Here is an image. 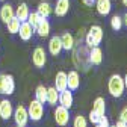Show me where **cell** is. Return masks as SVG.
I'll use <instances>...</instances> for the list:
<instances>
[{
	"instance_id": "52a82bcc",
	"label": "cell",
	"mask_w": 127,
	"mask_h": 127,
	"mask_svg": "<svg viewBox=\"0 0 127 127\" xmlns=\"http://www.w3.org/2000/svg\"><path fill=\"white\" fill-rule=\"evenodd\" d=\"M12 118L15 121L17 126H26L29 123V114H27V109L23 106V104H18L17 107L14 109V114H12Z\"/></svg>"
},
{
	"instance_id": "f546056e",
	"label": "cell",
	"mask_w": 127,
	"mask_h": 127,
	"mask_svg": "<svg viewBox=\"0 0 127 127\" xmlns=\"http://www.w3.org/2000/svg\"><path fill=\"white\" fill-rule=\"evenodd\" d=\"M88 117H89V121H91L92 124H97V123L100 121V118H98L97 115H95V114L92 112V110H91V112H89V115H88Z\"/></svg>"
},
{
	"instance_id": "7402d4cb",
	"label": "cell",
	"mask_w": 127,
	"mask_h": 127,
	"mask_svg": "<svg viewBox=\"0 0 127 127\" xmlns=\"http://www.w3.org/2000/svg\"><path fill=\"white\" fill-rule=\"evenodd\" d=\"M29 14H30V11H29L27 3H20V5L17 6V9H15V17H17L21 23H23V21H27Z\"/></svg>"
},
{
	"instance_id": "8d00e7d4",
	"label": "cell",
	"mask_w": 127,
	"mask_h": 127,
	"mask_svg": "<svg viewBox=\"0 0 127 127\" xmlns=\"http://www.w3.org/2000/svg\"><path fill=\"white\" fill-rule=\"evenodd\" d=\"M94 126H95V127H103V126H100V124H94Z\"/></svg>"
},
{
	"instance_id": "6da1fadb",
	"label": "cell",
	"mask_w": 127,
	"mask_h": 127,
	"mask_svg": "<svg viewBox=\"0 0 127 127\" xmlns=\"http://www.w3.org/2000/svg\"><path fill=\"white\" fill-rule=\"evenodd\" d=\"M73 62L77 68H82L83 71H88L91 67L89 62V47H86L85 44L79 42V45L74 44L73 47Z\"/></svg>"
},
{
	"instance_id": "d590c367",
	"label": "cell",
	"mask_w": 127,
	"mask_h": 127,
	"mask_svg": "<svg viewBox=\"0 0 127 127\" xmlns=\"http://www.w3.org/2000/svg\"><path fill=\"white\" fill-rule=\"evenodd\" d=\"M121 3H123V5H124L126 8H127V0H121Z\"/></svg>"
},
{
	"instance_id": "277c9868",
	"label": "cell",
	"mask_w": 127,
	"mask_h": 127,
	"mask_svg": "<svg viewBox=\"0 0 127 127\" xmlns=\"http://www.w3.org/2000/svg\"><path fill=\"white\" fill-rule=\"evenodd\" d=\"M15 91V80L14 77L8 73L0 74V94L3 95H11Z\"/></svg>"
},
{
	"instance_id": "2e32d148",
	"label": "cell",
	"mask_w": 127,
	"mask_h": 127,
	"mask_svg": "<svg viewBox=\"0 0 127 127\" xmlns=\"http://www.w3.org/2000/svg\"><path fill=\"white\" fill-rule=\"evenodd\" d=\"M89 62H91V65H100L103 62V50L98 45L89 49Z\"/></svg>"
},
{
	"instance_id": "ab89813d",
	"label": "cell",
	"mask_w": 127,
	"mask_h": 127,
	"mask_svg": "<svg viewBox=\"0 0 127 127\" xmlns=\"http://www.w3.org/2000/svg\"><path fill=\"white\" fill-rule=\"evenodd\" d=\"M0 2H5V0H0Z\"/></svg>"
},
{
	"instance_id": "4dcf8cb0",
	"label": "cell",
	"mask_w": 127,
	"mask_h": 127,
	"mask_svg": "<svg viewBox=\"0 0 127 127\" xmlns=\"http://www.w3.org/2000/svg\"><path fill=\"white\" fill-rule=\"evenodd\" d=\"M120 120H121V121H124V123H127V106H126V107H123V110L120 112Z\"/></svg>"
},
{
	"instance_id": "ba28073f",
	"label": "cell",
	"mask_w": 127,
	"mask_h": 127,
	"mask_svg": "<svg viewBox=\"0 0 127 127\" xmlns=\"http://www.w3.org/2000/svg\"><path fill=\"white\" fill-rule=\"evenodd\" d=\"M32 64L36 68H44V65L47 64V53L42 47H36V49L32 52Z\"/></svg>"
},
{
	"instance_id": "e0dca14e",
	"label": "cell",
	"mask_w": 127,
	"mask_h": 127,
	"mask_svg": "<svg viewBox=\"0 0 127 127\" xmlns=\"http://www.w3.org/2000/svg\"><path fill=\"white\" fill-rule=\"evenodd\" d=\"M70 11V0H58L56 2V6L53 9L56 17H65Z\"/></svg>"
},
{
	"instance_id": "3957f363",
	"label": "cell",
	"mask_w": 127,
	"mask_h": 127,
	"mask_svg": "<svg viewBox=\"0 0 127 127\" xmlns=\"http://www.w3.org/2000/svg\"><path fill=\"white\" fill-rule=\"evenodd\" d=\"M107 91L109 94L115 98H120L123 97V94L126 91V86H124V79L120 76V74H112L109 77V82H107Z\"/></svg>"
},
{
	"instance_id": "f35d334b",
	"label": "cell",
	"mask_w": 127,
	"mask_h": 127,
	"mask_svg": "<svg viewBox=\"0 0 127 127\" xmlns=\"http://www.w3.org/2000/svg\"><path fill=\"white\" fill-rule=\"evenodd\" d=\"M109 127H115V126H109Z\"/></svg>"
},
{
	"instance_id": "44dd1931",
	"label": "cell",
	"mask_w": 127,
	"mask_h": 127,
	"mask_svg": "<svg viewBox=\"0 0 127 127\" xmlns=\"http://www.w3.org/2000/svg\"><path fill=\"white\" fill-rule=\"evenodd\" d=\"M61 41H62V50H73V47L76 44V39L74 36L70 33V32H65L62 36H61Z\"/></svg>"
},
{
	"instance_id": "9c48e42d",
	"label": "cell",
	"mask_w": 127,
	"mask_h": 127,
	"mask_svg": "<svg viewBox=\"0 0 127 127\" xmlns=\"http://www.w3.org/2000/svg\"><path fill=\"white\" fill-rule=\"evenodd\" d=\"M12 114H14L12 103L8 98L0 100V118H2L3 121H8L9 118H12Z\"/></svg>"
},
{
	"instance_id": "8992f818",
	"label": "cell",
	"mask_w": 127,
	"mask_h": 127,
	"mask_svg": "<svg viewBox=\"0 0 127 127\" xmlns=\"http://www.w3.org/2000/svg\"><path fill=\"white\" fill-rule=\"evenodd\" d=\"M53 117H55V123H56L59 127H65V126H68V123H70V109H67V107L58 104L56 109H55Z\"/></svg>"
},
{
	"instance_id": "d6a6232c",
	"label": "cell",
	"mask_w": 127,
	"mask_h": 127,
	"mask_svg": "<svg viewBox=\"0 0 127 127\" xmlns=\"http://www.w3.org/2000/svg\"><path fill=\"white\" fill-rule=\"evenodd\" d=\"M115 127H127V123H124V121L118 120V121H117V124H115Z\"/></svg>"
},
{
	"instance_id": "7c38bea8",
	"label": "cell",
	"mask_w": 127,
	"mask_h": 127,
	"mask_svg": "<svg viewBox=\"0 0 127 127\" xmlns=\"http://www.w3.org/2000/svg\"><path fill=\"white\" fill-rule=\"evenodd\" d=\"M94 5H95V9H97V14L103 15V17L109 15L110 11H112V2L110 0H95Z\"/></svg>"
},
{
	"instance_id": "603a6c76",
	"label": "cell",
	"mask_w": 127,
	"mask_h": 127,
	"mask_svg": "<svg viewBox=\"0 0 127 127\" xmlns=\"http://www.w3.org/2000/svg\"><path fill=\"white\" fill-rule=\"evenodd\" d=\"M58 100H59V91L55 86L47 88V100H45V103H49L50 106H56Z\"/></svg>"
},
{
	"instance_id": "8fae6325",
	"label": "cell",
	"mask_w": 127,
	"mask_h": 127,
	"mask_svg": "<svg viewBox=\"0 0 127 127\" xmlns=\"http://www.w3.org/2000/svg\"><path fill=\"white\" fill-rule=\"evenodd\" d=\"M80 86V74L76 70H71L70 73H67V88L70 91H76Z\"/></svg>"
},
{
	"instance_id": "4316f807",
	"label": "cell",
	"mask_w": 127,
	"mask_h": 127,
	"mask_svg": "<svg viewBox=\"0 0 127 127\" xmlns=\"http://www.w3.org/2000/svg\"><path fill=\"white\" fill-rule=\"evenodd\" d=\"M110 27H112V30H115V32L121 30V27H123V17H120V15H112V18H110Z\"/></svg>"
},
{
	"instance_id": "ffe728a7",
	"label": "cell",
	"mask_w": 127,
	"mask_h": 127,
	"mask_svg": "<svg viewBox=\"0 0 127 127\" xmlns=\"http://www.w3.org/2000/svg\"><path fill=\"white\" fill-rule=\"evenodd\" d=\"M55 88L61 92L64 89H67V73L65 71H59L56 73V77H55Z\"/></svg>"
},
{
	"instance_id": "d6986e66",
	"label": "cell",
	"mask_w": 127,
	"mask_h": 127,
	"mask_svg": "<svg viewBox=\"0 0 127 127\" xmlns=\"http://www.w3.org/2000/svg\"><path fill=\"white\" fill-rule=\"evenodd\" d=\"M35 32H36L39 36H42V38L49 36V35H50V23H49V20L42 17L41 21L38 23V26L35 27Z\"/></svg>"
},
{
	"instance_id": "7a4b0ae2",
	"label": "cell",
	"mask_w": 127,
	"mask_h": 127,
	"mask_svg": "<svg viewBox=\"0 0 127 127\" xmlns=\"http://www.w3.org/2000/svg\"><path fill=\"white\" fill-rule=\"evenodd\" d=\"M103 41V29L98 24H92L85 33V45L86 47H97Z\"/></svg>"
},
{
	"instance_id": "484cf974",
	"label": "cell",
	"mask_w": 127,
	"mask_h": 127,
	"mask_svg": "<svg viewBox=\"0 0 127 127\" xmlns=\"http://www.w3.org/2000/svg\"><path fill=\"white\" fill-rule=\"evenodd\" d=\"M35 100H38L39 103H45L47 100V88L44 85H38L36 89H35Z\"/></svg>"
},
{
	"instance_id": "1f68e13d",
	"label": "cell",
	"mask_w": 127,
	"mask_h": 127,
	"mask_svg": "<svg viewBox=\"0 0 127 127\" xmlns=\"http://www.w3.org/2000/svg\"><path fill=\"white\" fill-rule=\"evenodd\" d=\"M82 2H83L85 6H92V5L95 3V0H82Z\"/></svg>"
},
{
	"instance_id": "e575fe53",
	"label": "cell",
	"mask_w": 127,
	"mask_h": 127,
	"mask_svg": "<svg viewBox=\"0 0 127 127\" xmlns=\"http://www.w3.org/2000/svg\"><path fill=\"white\" fill-rule=\"evenodd\" d=\"M123 79H124V86H126V91H127V73H126V76Z\"/></svg>"
},
{
	"instance_id": "74e56055",
	"label": "cell",
	"mask_w": 127,
	"mask_h": 127,
	"mask_svg": "<svg viewBox=\"0 0 127 127\" xmlns=\"http://www.w3.org/2000/svg\"><path fill=\"white\" fill-rule=\"evenodd\" d=\"M17 127H26V126H17Z\"/></svg>"
},
{
	"instance_id": "d4e9b609",
	"label": "cell",
	"mask_w": 127,
	"mask_h": 127,
	"mask_svg": "<svg viewBox=\"0 0 127 127\" xmlns=\"http://www.w3.org/2000/svg\"><path fill=\"white\" fill-rule=\"evenodd\" d=\"M20 24H21V21L17 18V17H14V18H11L8 23H6V27H8V32L11 35H15V33H18V30H20Z\"/></svg>"
},
{
	"instance_id": "ac0fdd59",
	"label": "cell",
	"mask_w": 127,
	"mask_h": 127,
	"mask_svg": "<svg viewBox=\"0 0 127 127\" xmlns=\"http://www.w3.org/2000/svg\"><path fill=\"white\" fill-rule=\"evenodd\" d=\"M15 17V9L9 5V3H5L2 8H0V20H2L5 24L11 20V18H14Z\"/></svg>"
},
{
	"instance_id": "5bb4252c",
	"label": "cell",
	"mask_w": 127,
	"mask_h": 127,
	"mask_svg": "<svg viewBox=\"0 0 127 127\" xmlns=\"http://www.w3.org/2000/svg\"><path fill=\"white\" fill-rule=\"evenodd\" d=\"M92 112L97 115L98 118H101V117H104L106 115V101H104V98L103 97H97L94 100V103H92Z\"/></svg>"
},
{
	"instance_id": "836d02e7",
	"label": "cell",
	"mask_w": 127,
	"mask_h": 127,
	"mask_svg": "<svg viewBox=\"0 0 127 127\" xmlns=\"http://www.w3.org/2000/svg\"><path fill=\"white\" fill-rule=\"evenodd\" d=\"M123 24H124V26H127V12L124 14V17H123Z\"/></svg>"
},
{
	"instance_id": "f1b7e54d",
	"label": "cell",
	"mask_w": 127,
	"mask_h": 127,
	"mask_svg": "<svg viewBox=\"0 0 127 127\" xmlns=\"http://www.w3.org/2000/svg\"><path fill=\"white\" fill-rule=\"evenodd\" d=\"M73 127H88V120L83 115H76L73 120Z\"/></svg>"
},
{
	"instance_id": "9a60e30c",
	"label": "cell",
	"mask_w": 127,
	"mask_h": 127,
	"mask_svg": "<svg viewBox=\"0 0 127 127\" xmlns=\"http://www.w3.org/2000/svg\"><path fill=\"white\" fill-rule=\"evenodd\" d=\"M33 33H35V29L32 27L27 21H23V23L20 24V30H18L20 39H23V41H29L32 36H33Z\"/></svg>"
},
{
	"instance_id": "5b68a950",
	"label": "cell",
	"mask_w": 127,
	"mask_h": 127,
	"mask_svg": "<svg viewBox=\"0 0 127 127\" xmlns=\"http://www.w3.org/2000/svg\"><path fill=\"white\" fill-rule=\"evenodd\" d=\"M27 114H29V120L32 121H39L44 117V104L39 103L38 100H32L29 103L27 107Z\"/></svg>"
},
{
	"instance_id": "cb8c5ba5",
	"label": "cell",
	"mask_w": 127,
	"mask_h": 127,
	"mask_svg": "<svg viewBox=\"0 0 127 127\" xmlns=\"http://www.w3.org/2000/svg\"><path fill=\"white\" fill-rule=\"evenodd\" d=\"M36 12L41 15V17L49 18L50 14L53 12V9H52V5H50L49 2H41V3L38 5V8H36Z\"/></svg>"
},
{
	"instance_id": "30bf717a",
	"label": "cell",
	"mask_w": 127,
	"mask_h": 127,
	"mask_svg": "<svg viewBox=\"0 0 127 127\" xmlns=\"http://www.w3.org/2000/svg\"><path fill=\"white\" fill-rule=\"evenodd\" d=\"M58 103L64 107H67V109H71L73 103H74V97H73V91H70L68 88L67 89H64L59 92V100Z\"/></svg>"
},
{
	"instance_id": "83f0119b",
	"label": "cell",
	"mask_w": 127,
	"mask_h": 127,
	"mask_svg": "<svg viewBox=\"0 0 127 127\" xmlns=\"http://www.w3.org/2000/svg\"><path fill=\"white\" fill-rule=\"evenodd\" d=\"M41 18H42V17H41V15H39L36 11H35V12H30V14H29V17H27V23L35 29V27L38 26V23L41 21Z\"/></svg>"
},
{
	"instance_id": "4fadbf2b",
	"label": "cell",
	"mask_w": 127,
	"mask_h": 127,
	"mask_svg": "<svg viewBox=\"0 0 127 127\" xmlns=\"http://www.w3.org/2000/svg\"><path fill=\"white\" fill-rule=\"evenodd\" d=\"M49 52L52 56H59L61 52H62V41H61V36L55 35L50 38L49 41Z\"/></svg>"
}]
</instances>
